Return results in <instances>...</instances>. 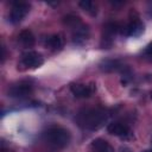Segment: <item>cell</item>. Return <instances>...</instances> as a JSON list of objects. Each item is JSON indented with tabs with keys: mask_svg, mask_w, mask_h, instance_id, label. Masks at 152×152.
Wrapping results in <instances>:
<instances>
[{
	"mask_svg": "<svg viewBox=\"0 0 152 152\" xmlns=\"http://www.w3.org/2000/svg\"><path fill=\"white\" fill-rule=\"evenodd\" d=\"M109 119L107 109L101 107H87L82 108L76 114V122L80 127L88 131H96L103 127Z\"/></svg>",
	"mask_w": 152,
	"mask_h": 152,
	"instance_id": "6da1fadb",
	"label": "cell"
},
{
	"mask_svg": "<svg viewBox=\"0 0 152 152\" xmlns=\"http://www.w3.org/2000/svg\"><path fill=\"white\" fill-rule=\"evenodd\" d=\"M43 139L48 145L55 148H63L70 142L71 135L66 128L58 125H52L43 132Z\"/></svg>",
	"mask_w": 152,
	"mask_h": 152,
	"instance_id": "7a4b0ae2",
	"label": "cell"
},
{
	"mask_svg": "<svg viewBox=\"0 0 152 152\" xmlns=\"http://www.w3.org/2000/svg\"><path fill=\"white\" fill-rule=\"evenodd\" d=\"M64 23L71 30V37L75 44L81 45L89 38V28L84 23L81 21L78 17L68 15L64 18Z\"/></svg>",
	"mask_w": 152,
	"mask_h": 152,
	"instance_id": "3957f363",
	"label": "cell"
},
{
	"mask_svg": "<svg viewBox=\"0 0 152 152\" xmlns=\"http://www.w3.org/2000/svg\"><path fill=\"white\" fill-rule=\"evenodd\" d=\"M43 63H44V58L39 52L33 50H27L23 52L20 57L19 66H21L23 69H37L40 65H43Z\"/></svg>",
	"mask_w": 152,
	"mask_h": 152,
	"instance_id": "277c9868",
	"label": "cell"
},
{
	"mask_svg": "<svg viewBox=\"0 0 152 152\" xmlns=\"http://www.w3.org/2000/svg\"><path fill=\"white\" fill-rule=\"evenodd\" d=\"M32 90H33V84L27 80H23L10 86L8 96L14 99H23L28 96L32 93Z\"/></svg>",
	"mask_w": 152,
	"mask_h": 152,
	"instance_id": "5b68a950",
	"label": "cell"
},
{
	"mask_svg": "<svg viewBox=\"0 0 152 152\" xmlns=\"http://www.w3.org/2000/svg\"><path fill=\"white\" fill-rule=\"evenodd\" d=\"M107 131L109 134L119 137L124 140H129L133 138V131L131 129V127L128 125H126L125 122L121 121H113L108 125Z\"/></svg>",
	"mask_w": 152,
	"mask_h": 152,
	"instance_id": "8992f818",
	"label": "cell"
},
{
	"mask_svg": "<svg viewBox=\"0 0 152 152\" xmlns=\"http://www.w3.org/2000/svg\"><path fill=\"white\" fill-rule=\"evenodd\" d=\"M144 23L139 19V17L131 18L127 24L121 26V33L127 37H139L144 32Z\"/></svg>",
	"mask_w": 152,
	"mask_h": 152,
	"instance_id": "52a82bcc",
	"label": "cell"
},
{
	"mask_svg": "<svg viewBox=\"0 0 152 152\" xmlns=\"http://www.w3.org/2000/svg\"><path fill=\"white\" fill-rule=\"evenodd\" d=\"M30 5L26 2H14L8 14V20L12 24H19L28 13Z\"/></svg>",
	"mask_w": 152,
	"mask_h": 152,
	"instance_id": "ba28073f",
	"label": "cell"
},
{
	"mask_svg": "<svg viewBox=\"0 0 152 152\" xmlns=\"http://www.w3.org/2000/svg\"><path fill=\"white\" fill-rule=\"evenodd\" d=\"M70 90L72 93V95L77 99H86V97H90L95 90V83L90 82V83H72L70 86Z\"/></svg>",
	"mask_w": 152,
	"mask_h": 152,
	"instance_id": "9c48e42d",
	"label": "cell"
},
{
	"mask_svg": "<svg viewBox=\"0 0 152 152\" xmlns=\"http://www.w3.org/2000/svg\"><path fill=\"white\" fill-rule=\"evenodd\" d=\"M118 32H121V26L118 24V23H107L104 26H103V34H102V46H110L112 43H113V38L114 36L118 33Z\"/></svg>",
	"mask_w": 152,
	"mask_h": 152,
	"instance_id": "30bf717a",
	"label": "cell"
},
{
	"mask_svg": "<svg viewBox=\"0 0 152 152\" xmlns=\"http://www.w3.org/2000/svg\"><path fill=\"white\" fill-rule=\"evenodd\" d=\"M44 45L46 48H49L51 51L53 52H57V51H61L63 45H64V38L61 33H55V34H51V36H48L44 40Z\"/></svg>",
	"mask_w": 152,
	"mask_h": 152,
	"instance_id": "8fae6325",
	"label": "cell"
},
{
	"mask_svg": "<svg viewBox=\"0 0 152 152\" xmlns=\"http://www.w3.org/2000/svg\"><path fill=\"white\" fill-rule=\"evenodd\" d=\"M90 150L91 152H115L114 147L104 139L96 138L90 142Z\"/></svg>",
	"mask_w": 152,
	"mask_h": 152,
	"instance_id": "7c38bea8",
	"label": "cell"
},
{
	"mask_svg": "<svg viewBox=\"0 0 152 152\" xmlns=\"http://www.w3.org/2000/svg\"><path fill=\"white\" fill-rule=\"evenodd\" d=\"M18 42L23 48H32L34 45V36L30 30H24L18 36Z\"/></svg>",
	"mask_w": 152,
	"mask_h": 152,
	"instance_id": "4fadbf2b",
	"label": "cell"
},
{
	"mask_svg": "<svg viewBox=\"0 0 152 152\" xmlns=\"http://www.w3.org/2000/svg\"><path fill=\"white\" fill-rule=\"evenodd\" d=\"M78 5H80V7H81L84 12L89 13L90 15H95V14H96V6H95V4H94L93 1L83 0V1H80Z\"/></svg>",
	"mask_w": 152,
	"mask_h": 152,
	"instance_id": "5bb4252c",
	"label": "cell"
},
{
	"mask_svg": "<svg viewBox=\"0 0 152 152\" xmlns=\"http://www.w3.org/2000/svg\"><path fill=\"white\" fill-rule=\"evenodd\" d=\"M120 68H122V65L119 63V61H104L101 63V69L104 71H115Z\"/></svg>",
	"mask_w": 152,
	"mask_h": 152,
	"instance_id": "9a60e30c",
	"label": "cell"
},
{
	"mask_svg": "<svg viewBox=\"0 0 152 152\" xmlns=\"http://www.w3.org/2000/svg\"><path fill=\"white\" fill-rule=\"evenodd\" d=\"M144 56H145L146 59H148L150 62H152V43L148 44L147 48L145 49V51H144Z\"/></svg>",
	"mask_w": 152,
	"mask_h": 152,
	"instance_id": "2e32d148",
	"label": "cell"
},
{
	"mask_svg": "<svg viewBox=\"0 0 152 152\" xmlns=\"http://www.w3.org/2000/svg\"><path fill=\"white\" fill-rule=\"evenodd\" d=\"M144 152H152V150H146V151H144Z\"/></svg>",
	"mask_w": 152,
	"mask_h": 152,
	"instance_id": "e0dca14e",
	"label": "cell"
},
{
	"mask_svg": "<svg viewBox=\"0 0 152 152\" xmlns=\"http://www.w3.org/2000/svg\"><path fill=\"white\" fill-rule=\"evenodd\" d=\"M151 99H152V91H151Z\"/></svg>",
	"mask_w": 152,
	"mask_h": 152,
	"instance_id": "ac0fdd59",
	"label": "cell"
}]
</instances>
